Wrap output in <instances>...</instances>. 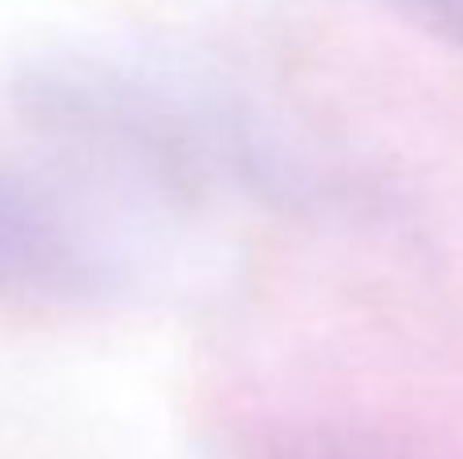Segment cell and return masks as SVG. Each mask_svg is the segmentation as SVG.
Instances as JSON below:
<instances>
[{
	"instance_id": "cell-1",
	"label": "cell",
	"mask_w": 463,
	"mask_h": 459,
	"mask_svg": "<svg viewBox=\"0 0 463 459\" xmlns=\"http://www.w3.org/2000/svg\"><path fill=\"white\" fill-rule=\"evenodd\" d=\"M21 102L37 126L171 192L240 183L293 192L297 163L232 98L155 65L53 57L29 70Z\"/></svg>"
},
{
	"instance_id": "cell-2",
	"label": "cell",
	"mask_w": 463,
	"mask_h": 459,
	"mask_svg": "<svg viewBox=\"0 0 463 459\" xmlns=\"http://www.w3.org/2000/svg\"><path fill=\"white\" fill-rule=\"evenodd\" d=\"M127 257L73 195L29 175H0V297L90 301L114 293Z\"/></svg>"
},
{
	"instance_id": "cell-3",
	"label": "cell",
	"mask_w": 463,
	"mask_h": 459,
	"mask_svg": "<svg viewBox=\"0 0 463 459\" xmlns=\"http://www.w3.org/2000/svg\"><path fill=\"white\" fill-rule=\"evenodd\" d=\"M378 5L463 53V0H378Z\"/></svg>"
},
{
	"instance_id": "cell-4",
	"label": "cell",
	"mask_w": 463,
	"mask_h": 459,
	"mask_svg": "<svg viewBox=\"0 0 463 459\" xmlns=\"http://www.w3.org/2000/svg\"><path fill=\"white\" fill-rule=\"evenodd\" d=\"M305 459H366V455H358V452H313Z\"/></svg>"
}]
</instances>
